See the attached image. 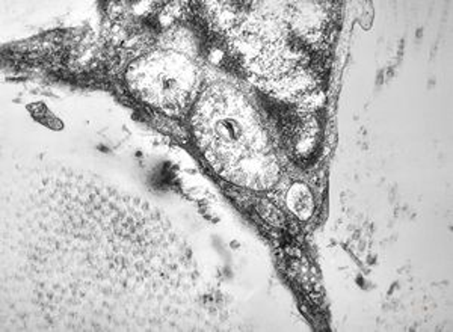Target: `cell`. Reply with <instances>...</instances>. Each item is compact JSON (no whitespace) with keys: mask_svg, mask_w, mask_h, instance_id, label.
Masks as SVG:
<instances>
[{"mask_svg":"<svg viewBox=\"0 0 453 332\" xmlns=\"http://www.w3.org/2000/svg\"><path fill=\"white\" fill-rule=\"evenodd\" d=\"M256 210L259 212V215L266 220L268 224H271L272 227H284L286 225V218L284 215L280 212V210L272 206L269 201H259L256 204Z\"/></svg>","mask_w":453,"mask_h":332,"instance_id":"obj_2","label":"cell"},{"mask_svg":"<svg viewBox=\"0 0 453 332\" xmlns=\"http://www.w3.org/2000/svg\"><path fill=\"white\" fill-rule=\"evenodd\" d=\"M287 206L292 210V213L300 219L305 220L313 215L314 201L310 189L302 183H295L289 192H287Z\"/></svg>","mask_w":453,"mask_h":332,"instance_id":"obj_1","label":"cell"}]
</instances>
